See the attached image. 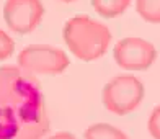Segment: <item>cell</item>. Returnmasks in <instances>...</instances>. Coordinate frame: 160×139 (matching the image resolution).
<instances>
[{
    "label": "cell",
    "instance_id": "obj_1",
    "mask_svg": "<svg viewBox=\"0 0 160 139\" xmlns=\"http://www.w3.org/2000/svg\"><path fill=\"white\" fill-rule=\"evenodd\" d=\"M51 129L42 89L20 65L0 67V139H42Z\"/></svg>",
    "mask_w": 160,
    "mask_h": 139
},
{
    "label": "cell",
    "instance_id": "obj_2",
    "mask_svg": "<svg viewBox=\"0 0 160 139\" xmlns=\"http://www.w3.org/2000/svg\"><path fill=\"white\" fill-rule=\"evenodd\" d=\"M64 41L77 59L90 62L105 56L111 44V31L105 23L88 15L70 18L64 25Z\"/></svg>",
    "mask_w": 160,
    "mask_h": 139
},
{
    "label": "cell",
    "instance_id": "obj_3",
    "mask_svg": "<svg viewBox=\"0 0 160 139\" xmlns=\"http://www.w3.org/2000/svg\"><path fill=\"white\" fill-rule=\"evenodd\" d=\"M144 84L137 77L122 74L113 77L103 87L101 100L110 113L124 116L136 111L144 100Z\"/></svg>",
    "mask_w": 160,
    "mask_h": 139
},
{
    "label": "cell",
    "instance_id": "obj_4",
    "mask_svg": "<svg viewBox=\"0 0 160 139\" xmlns=\"http://www.w3.org/2000/svg\"><path fill=\"white\" fill-rule=\"evenodd\" d=\"M69 57L62 49L48 44H31L20 51L18 65L33 75H57L69 67Z\"/></svg>",
    "mask_w": 160,
    "mask_h": 139
},
{
    "label": "cell",
    "instance_id": "obj_5",
    "mask_svg": "<svg viewBox=\"0 0 160 139\" xmlns=\"http://www.w3.org/2000/svg\"><path fill=\"white\" fill-rule=\"evenodd\" d=\"M113 57L121 69L145 70L157 59V49L142 38H122L113 48Z\"/></svg>",
    "mask_w": 160,
    "mask_h": 139
},
{
    "label": "cell",
    "instance_id": "obj_6",
    "mask_svg": "<svg viewBox=\"0 0 160 139\" xmlns=\"http://www.w3.org/2000/svg\"><path fill=\"white\" fill-rule=\"evenodd\" d=\"M44 17L41 0H5L3 18L7 26L18 34H28L39 26Z\"/></svg>",
    "mask_w": 160,
    "mask_h": 139
},
{
    "label": "cell",
    "instance_id": "obj_7",
    "mask_svg": "<svg viewBox=\"0 0 160 139\" xmlns=\"http://www.w3.org/2000/svg\"><path fill=\"white\" fill-rule=\"evenodd\" d=\"M131 5V0H92V7L100 17L116 18L121 17Z\"/></svg>",
    "mask_w": 160,
    "mask_h": 139
},
{
    "label": "cell",
    "instance_id": "obj_8",
    "mask_svg": "<svg viewBox=\"0 0 160 139\" xmlns=\"http://www.w3.org/2000/svg\"><path fill=\"white\" fill-rule=\"evenodd\" d=\"M85 139H129L119 128L108 123H97L85 129Z\"/></svg>",
    "mask_w": 160,
    "mask_h": 139
},
{
    "label": "cell",
    "instance_id": "obj_9",
    "mask_svg": "<svg viewBox=\"0 0 160 139\" xmlns=\"http://www.w3.org/2000/svg\"><path fill=\"white\" fill-rule=\"evenodd\" d=\"M136 12L147 23H160V0H136Z\"/></svg>",
    "mask_w": 160,
    "mask_h": 139
},
{
    "label": "cell",
    "instance_id": "obj_10",
    "mask_svg": "<svg viewBox=\"0 0 160 139\" xmlns=\"http://www.w3.org/2000/svg\"><path fill=\"white\" fill-rule=\"evenodd\" d=\"M15 53V41L10 34H7L3 30H0V62L7 61Z\"/></svg>",
    "mask_w": 160,
    "mask_h": 139
},
{
    "label": "cell",
    "instance_id": "obj_11",
    "mask_svg": "<svg viewBox=\"0 0 160 139\" xmlns=\"http://www.w3.org/2000/svg\"><path fill=\"white\" fill-rule=\"evenodd\" d=\"M149 133L154 139H160V105L152 110V113L149 116V123H147Z\"/></svg>",
    "mask_w": 160,
    "mask_h": 139
},
{
    "label": "cell",
    "instance_id": "obj_12",
    "mask_svg": "<svg viewBox=\"0 0 160 139\" xmlns=\"http://www.w3.org/2000/svg\"><path fill=\"white\" fill-rule=\"evenodd\" d=\"M49 139H77L74 134L70 133H56L54 136H51Z\"/></svg>",
    "mask_w": 160,
    "mask_h": 139
},
{
    "label": "cell",
    "instance_id": "obj_13",
    "mask_svg": "<svg viewBox=\"0 0 160 139\" xmlns=\"http://www.w3.org/2000/svg\"><path fill=\"white\" fill-rule=\"evenodd\" d=\"M59 2H62V3H74V2H77V0H59Z\"/></svg>",
    "mask_w": 160,
    "mask_h": 139
}]
</instances>
